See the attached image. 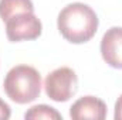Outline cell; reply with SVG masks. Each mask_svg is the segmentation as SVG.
<instances>
[{"mask_svg":"<svg viewBox=\"0 0 122 120\" xmlns=\"http://www.w3.org/2000/svg\"><path fill=\"white\" fill-rule=\"evenodd\" d=\"M57 26L61 35L72 44L90 41L98 30V17L88 4H67L58 14Z\"/></svg>","mask_w":122,"mask_h":120,"instance_id":"obj_1","label":"cell"},{"mask_svg":"<svg viewBox=\"0 0 122 120\" xmlns=\"http://www.w3.org/2000/svg\"><path fill=\"white\" fill-rule=\"evenodd\" d=\"M6 95L19 105L36 100L41 92V75L30 65L13 66L3 82Z\"/></svg>","mask_w":122,"mask_h":120,"instance_id":"obj_2","label":"cell"},{"mask_svg":"<svg viewBox=\"0 0 122 120\" xmlns=\"http://www.w3.org/2000/svg\"><path fill=\"white\" fill-rule=\"evenodd\" d=\"M44 88H46L47 96L51 100L67 102L77 92V88H78L77 74L68 66L57 68L47 75Z\"/></svg>","mask_w":122,"mask_h":120,"instance_id":"obj_3","label":"cell"},{"mask_svg":"<svg viewBox=\"0 0 122 120\" xmlns=\"http://www.w3.org/2000/svg\"><path fill=\"white\" fill-rule=\"evenodd\" d=\"M4 23L6 35L11 42L36 40L41 35L43 26L34 13H19Z\"/></svg>","mask_w":122,"mask_h":120,"instance_id":"obj_4","label":"cell"},{"mask_svg":"<svg viewBox=\"0 0 122 120\" xmlns=\"http://www.w3.org/2000/svg\"><path fill=\"white\" fill-rule=\"evenodd\" d=\"M101 55L109 66L122 69V27L107 30L101 40Z\"/></svg>","mask_w":122,"mask_h":120,"instance_id":"obj_5","label":"cell"},{"mask_svg":"<svg viewBox=\"0 0 122 120\" xmlns=\"http://www.w3.org/2000/svg\"><path fill=\"white\" fill-rule=\"evenodd\" d=\"M70 116L74 120H104L107 117V105L95 96H84L71 106Z\"/></svg>","mask_w":122,"mask_h":120,"instance_id":"obj_6","label":"cell"},{"mask_svg":"<svg viewBox=\"0 0 122 120\" xmlns=\"http://www.w3.org/2000/svg\"><path fill=\"white\" fill-rule=\"evenodd\" d=\"M19 13H34L31 0H0V17L7 21Z\"/></svg>","mask_w":122,"mask_h":120,"instance_id":"obj_7","label":"cell"},{"mask_svg":"<svg viewBox=\"0 0 122 120\" xmlns=\"http://www.w3.org/2000/svg\"><path fill=\"white\" fill-rule=\"evenodd\" d=\"M26 119H50V120H60L61 115L51 106H47V105H37V106H33L30 107L26 115H24Z\"/></svg>","mask_w":122,"mask_h":120,"instance_id":"obj_8","label":"cell"},{"mask_svg":"<svg viewBox=\"0 0 122 120\" xmlns=\"http://www.w3.org/2000/svg\"><path fill=\"white\" fill-rule=\"evenodd\" d=\"M10 116H11L10 106L0 97V120H7L10 119Z\"/></svg>","mask_w":122,"mask_h":120,"instance_id":"obj_9","label":"cell"},{"mask_svg":"<svg viewBox=\"0 0 122 120\" xmlns=\"http://www.w3.org/2000/svg\"><path fill=\"white\" fill-rule=\"evenodd\" d=\"M115 120H122V95L118 97L117 103H115Z\"/></svg>","mask_w":122,"mask_h":120,"instance_id":"obj_10","label":"cell"}]
</instances>
